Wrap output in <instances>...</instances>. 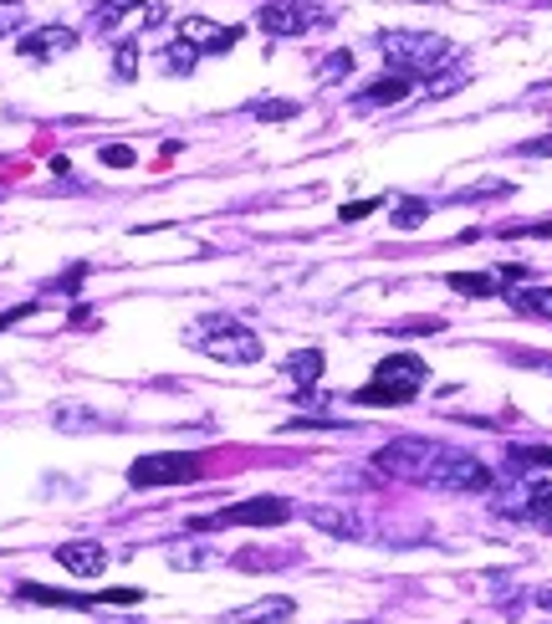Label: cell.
I'll return each mask as SVG.
<instances>
[{
  "instance_id": "8992f818",
  "label": "cell",
  "mask_w": 552,
  "mask_h": 624,
  "mask_svg": "<svg viewBox=\"0 0 552 624\" xmlns=\"http://www.w3.org/2000/svg\"><path fill=\"white\" fill-rule=\"evenodd\" d=\"M205 466L200 456H144V461L129 466V487H180V481H195Z\"/></svg>"
},
{
  "instance_id": "cb8c5ba5",
  "label": "cell",
  "mask_w": 552,
  "mask_h": 624,
  "mask_svg": "<svg viewBox=\"0 0 552 624\" xmlns=\"http://www.w3.org/2000/svg\"><path fill=\"white\" fill-rule=\"evenodd\" d=\"M170 563L174 569H205V563H215L211 548H170Z\"/></svg>"
},
{
  "instance_id": "f1b7e54d",
  "label": "cell",
  "mask_w": 552,
  "mask_h": 624,
  "mask_svg": "<svg viewBox=\"0 0 552 624\" xmlns=\"http://www.w3.org/2000/svg\"><path fill=\"white\" fill-rule=\"evenodd\" d=\"M103 164H113V170H129V164H133V149H129V144H108V149H103Z\"/></svg>"
},
{
  "instance_id": "d6986e66",
  "label": "cell",
  "mask_w": 552,
  "mask_h": 624,
  "mask_svg": "<svg viewBox=\"0 0 552 624\" xmlns=\"http://www.w3.org/2000/svg\"><path fill=\"white\" fill-rule=\"evenodd\" d=\"M446 287L450 293H466V297H501V277L497 272H450L446 277Z\"/></svg>"
},
{
  "instance_id": "d590c367",
  "label": "cell",
  "mask_w": 552,
  "mask_h": 624,
  "mask_svg": "<svg viewBox=\"0 0 552 624\" xmlns=\"http://www.w3.org/2000/svg\"><path fill=\"white\" fill-rule=\"evenodd\" d=\"M108 6H113V0H108Z\"/></svg>"
},
{
  "instance_id": "d6a6232c",
  "label": "cell",
  "mask_w": 552,
  "mask_h": 624,
  "mask_svg": "<svg viewBox=\"0 0 552 624\" xmlns=\"http://www.w3.org/2000/svg\"><path fill=\"white\" fill-rule=\"evenodd\" d=\"M31 307H37V303H27V307H11V313H0V333L11 328V323H21V318H27Z\"/></svg>"
},
{
  "instance_id": "836d02e7",
  "label": "cell",
  "mask_w": 552,
  "mask_h": 624,
  "mask_svg": "<svg viewBox=\"0 0 552 624\" xmlns=\"http://www.w3.org/2000/svg\"><path fill=\"white\" fill-rule=\"evenodd\" d=\"M6 395H11V385H6V379H0V399H6Z\"/></svg>"
},
{
  "instance_id": "44dd1931",
  "label": "cell",
  "mask_w": 552,
  "mask_h": 624,
  "mask_svg": "<svg viewBox=\"0 0 552 624\" xmlns=\"http://www.w3.org/2000/svg\"><path fill=\"white\" fill-rule=\"evenodd\" d=\"M522 512L532 522H548V528H552V481H532V487H527Z\"/></svg>"
},
{
  "instance_id": "1f68e13d",
  "label": "cell",
  "mask_w": 552,
  "mask_h": 624,
  "mask_svg": "<svg viewBox=\"0 0 552 624\" xmlns=\"http://www.w3.org/2000/svg\"><path fill=\"white\" fill-rule=\"evenodd\" d=\"M522 154H527V160H552V133H548V139H532V144H522Z\"/></svg>"
},
{
  "instance_id": "e0dca14e",
  "label": "cell",
  "mask_w": 552,
  "mask_h": 624,
  "mask_svg": "<svg viewBox=\"0 0 552 624\" xmlns=\"http://www.w3.org/2000/svg\"><path fill=\"white\" fill-rule=\"evenodd\" d=\"M501 297L522 318H552V287H512V293H501Z\"/></svg>"
},
{
  "instance_id": "30bf717a",
  "label": "cell",
  "mask_w": 552,
  "mask_h": 624,
  "mask_svg": "<svg viewBox=\"0 0 552 624\" xmlns=\"http://www.w3.org/2000/svg\"><path fill=\"white\" fill-rule=\"evenodd\" d=\"M180 41L190 47V52H231V47L241 41V31L236 27H215V21H205V16H184Z\"/></svg>"
},
{
  "instance_id": "ac0fdd59",
  "label": "cell",
  "mask_w": 552,
  "mask_h": 624,
  "mask_svg": "<svg viewBox=\"0 0 552 624\" xmlns=\"http://www.w3.org/2000/svg\"><path fill=\"white\" fill-rule=\"evenodd\" d=\"M415 93V78H399V72H389V78H379L374 88L364 93V108H389V103H405V98Z\"/></svg>"
},
{
  "instance_id": "7c38bea8",
  "label": "cell",
  "mask_w": 552,
  "mask_h": 624,
  "mask_svg": "<svg viewBox=\"0 0 552 624\" xmlns=\"http://www.w3.org/2000/svg\"><path fill=\"white\" fill-rule=\"evenodd\" d=\"M72 47H78L72 27H37L21 37V57H31V62H52V57H67Z\"/></svg>"
},
{
  "instance_id": "83f0119b",
  "label": "cell",
  "mask_w": 552,
  "mask_h": 624,
  "mask_svg": "<svg viewBox=\"0 0 552 624\" xmlns=\"http://www.w3.org/2000/svg\"><path fill=\"white\" fill-rule=\"evenodd\" d=\"M113 67H119V78H133V72H139V47H133V41H119V57H113Z\"/></svg>"
},
{
  "instance_id": "3957f363",
  "label": "cell",
  "mask_w": 552,
  "mask_h": 624,
  "mask_svg": "<svg viewBox=\"0 0 552 624\" xmlns=\"http://www.w3.org/2000/svg\"><path fill=\"white\" fill-rule=\"evenodd\" d=\"M446 456H450V446H435V440L405 436V440H389V446H379L374 466H379L384 477H399V481H415V487H430Z\"/></svg>"
},
{
  "instance_id": "6da1fadb",
  "label": "cell",
  "mask_w": 552,
  "mask_h": 624,
  "mask_svg": "<svg viewBox=\"0 0 552 624\" xmlns=\"http://www.w3.org/2000/svg\"><path fill=\"white\" fill-rule=\"evenodd\" d=\"M379 47L399 78H435L440 67L456 62V47L435 31H384Z\"/></svg>"
},
{
  "instance_id": "ffe728a7",
  "label": "cell",
  "mask_w": 552,
  "mask_h": 624,
  "mask_svg": "<svg viewBox=\"0 0 552 624\" xmlns=\"http://www.w3.org/2000/svg\"><path fill=\"white\" fill-rule=\"evenodd\" d=\"M409 389H395V385H364V389H354V405H364V410H374V405H384V410H399V405H409Z\"/></svg>"
},
{
  "instance_id": "277c9868",
  "label": "cell",
  "mask_w": 552,
  "mask_h": 624,
  "mask_svg": "<svg viewBox=\"0 0 552 624\" xmlns=\"http://www.w3.org/2000/svg\"><path fill=\"white\" fill-rule=\"evenodd\" d=\"M287 518H292L287 497H251V502L221 507V512H205V518H195L190 528H195V532H215V528H276V522H287Z\"/></svg>"
},
{
  "instance_id": "f546056e",
  "label": "cell",
  "mask_w": 552,
  "mask_h": 624,
  "mask_svg": "<svg viewBox=\"0 0 552 624\" xmlns=\"http://www.w3.org/2000/svg\"><path fill=\"white\" fill-rule=\"evenodd\" d=\"M374 211H379V200H358V205H354V200H348V205H343V221H364V215H374Z\"/></svg>"
},
{
  "instance_id": "4316f807",
  "label": "cell",
  "mask_w": 552,
  "mask_h": 624,
  "mask_svg": "<svg viewBox=\"0 0 552 624\" xmlns=\"http://www.w3.org/2000/svg\"><path fill=\"white\" fill-rule=\"evenodd\" d=\"M164 67H170V72H190V67H195V52H190L184 41H174L170 52H164Z\"/></svg>"
},
{
  "instance_id": "ba28073f",
  "label": "cell",
  "mask_w": 552,
  "mask_h": 624,
  "mask_svg": "<svg viewBox=\"0 0 552 624\" xmlns=\"http://www.w3.org/2000/svg\"><path fill=\"white\" fill-rule=\"evenodd\" d=\"M21 599L31 604H62V610H92V604H139V589H103V594H62V589H41V584H21Z\"/></svg>"
},
{
  "instance_id": "d4e9b609",
  "label": "cell",
  "mask_w": 552,
  "mask_h": 624,
  "mask_svg": "<svg viewBox=\"0 0 552 624\" xmlns=\"http://www.w3.org/2000/svg\"><path fill=\"white\" fill-rule=\"evenodd\" d=\"M512 466H552V446H512V456H507Z\"/></svg>"
},
{
  "instance_id": "52a82bcc",
  "label": "cell",
  "mask_w": 552,
  "mask_h": 624,
  "mask_svg": "<svg viewBox=\"0 0 552 624\" xmlns=\"http://www.w3.org/2000/svg\"><path fill=\"white\" fill-rule=\"evenodd\" d=\"M435 492H491V471L476 456H466V451H450L446 461H440V471H435V481H430Z\"/></svg>"
},
{
  "instance_id": "9c48e42d",
  "label": "cell",
  "mask_w": 552,
  "mask_h": 624,
  "mask_svg": "<svg viewBox=\"0 0 552 624\" xmlns=\"http://www.w3.org/2000/svg\"><path fill=\"white\" fill-rule=\"evenodd\" d=\"M159 21H164V6H159V0H113V6H103V11H98V21H92V27L98 31H119V27H159Z\"/></svg>"
},
{
  "instance_id": "2e32d148",
  "label": "cell",
  "mask_w": 552,
  "mask_h": 624,
  "mask_svg": "<svg viewBox=\"0 0 552 624\" xmlns=\"http://www.w3.org/2000/svg\"><path fill=\"white\" fill-rule=\"evenodd\" d=\"M282 374H287L297 389H317V379H323V348H297V354H287Z\"/></svg>"
},
{
  "instance_id": "4dcf8cb0",
  "label": "cell",
  "mask_w": 552,
  "mask_h": 624,
  "mask_svg": "<svg viewBox=\"0 0 552 624\" xmlns=\"http://www.w3.org/2000/svg\"><path fill=\"white\" fill-rule=\"evenodd\" d=\"M348 67H354V52H338V57H328V62H323V78H343Z\"/></svg>"
},
{
  "instance_id": "e575fe53",
  "label": "cell",
  "mask_w": 552,
  "mask_h": 624,
  "mask_svg": "<svg viewBox=\"0 0 552 624\" xmlns=\"http://www.w3.org/2000/svg\"><path fill=\"white\" fill-rule=\"evenodd\" d=\"M0 195H6V180H0Z\"/></svg>"
},
{
  "instance_id": "4fadbf2b",
  "label": "cell",
  "mask_w": 552,
  "mask_h": 624,
  "mask_svg": "<svg viewBox=\"0 0 552 624\" xmlns=\"http://www.w3.org/2000/svg\"><path fill=\"white\" fill-rule=\"evenodd\" d=\"M57 563H62L67 573H78V579H98V573L108 569V553H103V543H88V538H78V543L57 548Z\"/></svg>"
},
{
  "instance_id": "5bb4252c",
  "label": "cell",
  "mask_w": 552,
  "mask_h": 624,
  "mask_svg": "<svg viewBox=\"0 0 552 624\" xmlns=\"http://www.w3.org/2000/svg\"><path fill=\"white\" fill-rule=\"evenodd\" d=\"M297 614V604H292L287 594H266L256 599V604H246V610H231L225 614V624H282Z\"/></svg>"
},
{
  "instance_id": "5b68a950",
  "label": "cell",
  "mask_w": 552,
  "mask_h": 624,
  "mask_svg": "<svg viewBox=\"0 0 552 624\" xmlns=\"http://www.w3.org/2000/svg\"><path fill=\"white\" fill-rule=\"evenodd\" d=\"M323 21V6L317 0H266L262 11H256V27L266 37H303Z\"/></svg>"
},
{
  "instance_id": "603a6c76",
  "label": "cell",
  "mask_w": 552,
  "mask_h": 624,
  "mask_svg": "<svg viewBox=\"0 0 552 624\" xmlns=\"http://www.w3.org/2000/svg\"><path fill=\"white\" fill-rule=\"evenodd\" d=\"M425 215H430V205H425V200H405V205L395 211V226L399 231H420Z\"/></svg>"
},
{
  "instance_id": "7402d4cb",
  "label": "cell",
  "mask_w": 552,
  "mask_h": 624,
  "mask_svg": "<svg viewBox=\"0 0 552 624\" xmlns=\"http://www.w3.org/2000/svg\"><path fill=\"white\" fill-rule=\"evenodd\" d=\"M251 119L287 123V119H297V103H287V98H256V103H251Z\"/></svg>"
},
{
  "instance_id": "9a60e30c",
  "label": "cell",
  "mask_w": 552,
  "mask_h": 624,
  "mask_svg": "<svg viewBox=\"0 0 552 624\" xmlns=\"http://www.w3.org/2000/svg\"><path fill=\"white\" fill-rule=\"evenodd\" d=\"M307 522H313L317 532H328V538H343V543L364 538V518H358V512H348V507H313V512H307Z\"/></svg>"
},
{
  "instance_id": "484cf974",
  "label": "cell",
  "mask_w": 552,
  "mask_h": 624,
  "mask_svg": "<svg viewBox=\"0 0 552 624\" xmlns=\"http://www.w3.org/2000/svg\"><path fill=\"white\" fill-rule=\"evenodd\" d=\"M21 27H27V6L21 0H0V37H11Z\"/></svg>"
},
{
  "instance_id": "7a4b0ae2",
  "label": "cell",
  "mask_w": 552,
  "mask_h": 624,
  "mask_svg": "<svg viewBox=\"0 0 552 624\" xmlns=\"http://www.w3.org/2000/svg\"><path fill=\"white\" fill-rule=\"evenodd\" d=\"M190 344H195L200 354L221 359V364H256V359L266 354L262 338H256L246 323L225 318V313H211V318H200L195 328H190Z\"/></svg>"
},
{
  "instance_id": "8fae6325",
  "label": "cell",
  "mask_w": 552,
  "mask_h": 624,
  "mask_svg": "<svg viewBox=\"0 0 552 624\" xmlns=\"http://www.w3.org/2000/svg\"><path fill=\"white\" fill-rule=\"evenodd\" d=\"M374 379H379V385H395V389H409V395H420V385L430 379V364H425L420 354H389V359H379Z\"/></svg>"
}]
</instances>
